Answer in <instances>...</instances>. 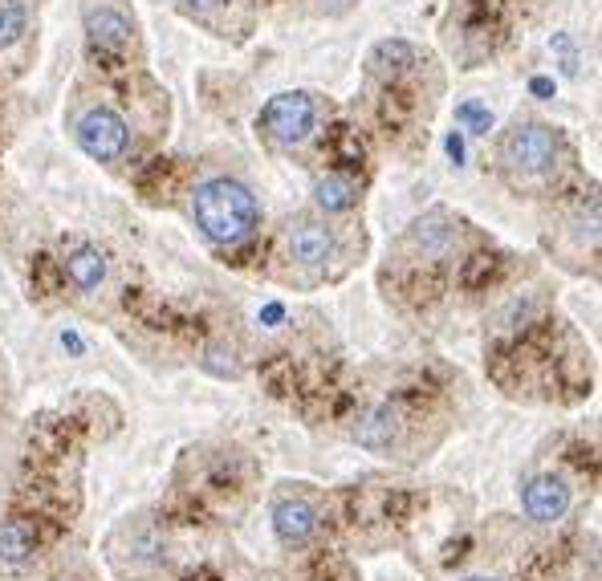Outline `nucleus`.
I'll use <instances>...</instances> for the list:
<instances>
[{"instance_id": "nucleus-5", "label": "nucleus", "mask_w": 602, "mask_h": 581, "mask_svg": "<svg viewBox=\"0 0 602 581\" xmlns=\"http://www.w3.org/2000/svg\"><path fill=\"white\" fill-rule=\"evenodd\" d=\"M70 135L82 147V155H90L94 163H106V167L123 163L131 143H135L127 114L110 102H102V94L94 102H78L70 110Z\"/></svg>"}, {"instance_id": "nucleus-13", "label": "nucleus", "mask_w": 602, "mask_h": 581, "mask_svg": "<svg viewBox=\"0 0 602 581\" xmlns=\"http://www.w3.org/2000/svg\"><path fill=\"white\" fill-rule=\"evenodd\" d=\"M33 529L25 521H0V561L5 565H25L33 557Z\"/></svg>"}, {"instance_id": "nucleus-12", "label": "nucleus", "mask_w": 602, "mask_h": 581, "mask_svg": "<svg viewBox=\"0 0 602 581\" xmlns=\"http://www.w3.org/2000/svg\"><path fill=\"white\" fill-rule=\"evenodd\" d=\"M395 431H399L395 411H391V407H371L363 419H358L354 439L363 443V447H371V451H387V447L395 443Z\"/></svg>"}, {"instance_id": "nucleus-2", "label": "nucleus", "mask_w": 602, "mask_h": 581, "mask_svg": "<svg viewBox=\"0 0 602 581\" xmlns=\"http://www.w3.org/2000/svg\"><path fill=\"white\" fill-rule=\"evenodd\" d=\"M192 220L212 244L236 248L261 228V204L249 183L232 175H212L192 191Z\"/></svg>"}, {"instance_id": "nucleus-15", "label": "nucleus", "mask_w": 602, "mask_h": 581, "mask_svg": "<svg viewBox=\"0 0 602 581\" xmlns=\"http://www.w3.org/2000/svg\"><path fill=\"white\" fill-rule=\"evenodd\" d=\"M456 118L472 126V135H489V131H493L489 110H485V106H476V102H460V106H456Z\"/></svg>"}, {"instance_id": "nucleus-11", "label": "nucleus", "mask_w": 602, "mask_h": 581, "mask_svg": "<svg viewBox=\"0 0 602 581\" xmlns=\"http://www.w3.org/2000/svg\"><path fill=\"white\" fill-rule=\"evenodd\" d=\"M358 200V183L350 179V175H338V171H330V175H322L318 183H314V204L322 208V212H350Z\"/></svg>"}, {"instance_id": "nucleus-7", "label": "nucleus", "mask_w": 602, "mask_h": 581, "mask_svg": "<svg viewBox=\"0 0 602 581\" xmlns=\"http://www.w3.org/2000/svg\"><path fill=\"white\" fill-rule=\"evenodd\" d=\"M179 17H188L192 25L208 29L212 37H245L249 17H240L236 0H163Z\"/></svg>"}, {"instance_id": "nucleus-14", "label": "nucleus", "mask_w": 602, "mask_h": 581, "mask_svg": "<svg viewBox=\"0 0 602 581\" xmlns=\"http://www.w3.org/2000/svg\"><path fill=\"white\" fill-rule=\"evenodd\" d=\"M25 25H29V13L21 0H0V49H13L25 37Z\"/></svg>"}, {"instance_id": "nucleus-8", "label": "nucleus", "mask_w": 602, "mask_h": 581, "mask_svg": "<svg viewBox=\"0 0 602 581\" xmlns=\"http://www.w3.org/2000/svg\"><path fill=\"white\" fill-rule=\"evenodd\" d=\"M525 512L533 516V521H541V525H554V521H562L566 516V508H570V488H566V480H558V476H533L529 484H525Z\"/></svg>"}, {"instance_id": "nucleus-6", "label": "nucleus", "mask_w": 602, "mask_h": 581, "mask_svg": "<svg viewBox=\"0 0 602 581\" xmlns=\"http://www.w3.org/2000/svg\"><path fill=\"white\" fill-rule=\"evenodd\" d=\"M334 228L318 216H289L285 228H281V240H277V252H281V261L289 269L285 281H301V285H314L326 277V265L334 261Z\"/></svg>"}, {"instance_id": "nucleus-9", "label": "nucleus", "mask_w": 602, "mask_h": 581, "mask_svg": "<svg viewBox=\"0 0 602 581\" xmlns=\"http://www.w3.org/2000/svg\"><path fill=\"white\" fill-rule=\"evenodd\" d=\"M66 277L78 293H98L110 277V261H106V252H98L94 244H82L70 252V261H66Z\"/></svg>"}, {"instance_id": "nucleus-16", "label": "nucleus", "mask_w": 602, "mask_h": 581, "mask_svg": "<svg viewBox=\"0 0 602 581\" xmlns=\"http://www.w3.org/2000/svg\"><path fill=\"white\" fill-rule=\"evenodd\" d=\"M468 581H493V577H468Z\"/></svg>"}, {"instance_id": "nucleus-3", "label": "nucleus", "mask_w": 602, "mask_h": 581, "mask_svg": "<svg viewBox=\"0 0 602 581\" xmlns=\"http://www.w3.org/2000/svg\"><path fill=\"white\" fill-rule=\"evenodd\" d=\"M82 29L90 53L106 66H139L143 61V29L131 0H82Z\"/></svg>"}, {"instance_id": "nucleus-1", "label": "nucleus", "mask_w": 602, "mask_h": 581, "mask_svg": "<svg viewBox=\"0 0 602 581\" xmlns=\"http://www.w3.org/2000/svg\"><path fill=\"white\" fill-rule=\"evenodd\" d=\"M570 159L574 155H570L562 126L541 122V118H513L493 147L497 175L513 191H521V196H537V191L554 187Z\"/></svg>"}, {"instance_id": "nucleus-4", "label": "nucleus", "mask_w": 602, "mask_h": 581, "mask_svg": "<svg viewBox=\"0 0 602 581\" xmlns=\"http://www.w3.org/2000/svg\"><path fill=\"white\" fill-rule=\"evenodd\" d=\"M318 122H322V98L318 94L281 90L257 114V139L273 155H289V151H301L318 135Z\"/></svg>"}, {"instance_id": "nucleus-10", "label": "nucleus", "mask_w": 602, "mask_h": 581, "mask_svg": "<svg viewBox=\"0 0 602 581\" xmlns=\"http://www.w3.org/2000/svg\"><path fill=\"white\" fill-rule=\"evenodd\" d=\"M314 521L318 516L306 500H277V508H273V529L285 545H306L314 533Z\"/></svg>"}]
</instances>
